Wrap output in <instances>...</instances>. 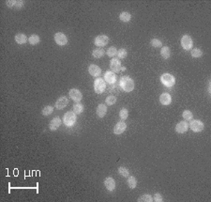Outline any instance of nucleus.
Returning <instances> with one entry per match:
<instances>
[{"mask_svg":"<svg viewBox=\"0 0 211 202\" xmlns=\"http://www.w3.org/2000/svg\"><path fill=\"white\" fill-rule=\"evenodd\" d=\"M106 89V82L102 78H97L94 82V90L96 93L101 94Z\"/></svg>","mask_w":211,"mask_h":202,"instance_id":"nucleus-4","label":"nucleus"},{"mask_svg":"<svg viewBox=\"0 0 211 202\" xmlns=\"http://www.w3.org/2000/svg\"><path fill=\"white\" fill-rule=\"evenodd\" d=\"M28 41H29V43H30L31 45H36V44L40 43V37H39L38 35L33 34V35H31V36L28 38Z\"/></svg>","mask_w":211,"mask_h":202,"instance_id":"nucleus-27","label":"nucleus"},{"mask_svg":"<svg viewBox=\"0 0 211 202\" xmlns=\"http://www.w3.org/2000/svg\"><path fill=\"white\" fill-rule=\"evenodd\" d=\"M189 129V124L187 123V121H181L178 122L176 126V132L177 133H185Z\"/></svg>","mask_w":211,"mask_h":202,"instance_id":"nucleus-14","label":"nucleus"},{"mask_svg":"<svg viewBox=\"0 0 211 202\" xmlns=\"http://www.w3.org/2000/svg\"><path fill=\"white\" fill-rule=\"evenodd\" d=\"M127 183H128V185H129V187L130 189H134L137 186V180H136L135 177H133V176H129V179L127 180Z\"/></svg>","mask_w":211,"mask_h":202,"instance_id":"nucleus-25","label":"nucleus"},{"mask_svg":"<svg viewBox=\"0 0 211 202\" xmlns=\"http://www.w3.org/2000/svg\"><path fill=\"white\" fill-rule=\"evenodd\" d=\"M88 73H89L92 76L98 77V76L101 75V68H100L99 66H97V65H95V64H91V65L88 67Z\"/></svg>","mask_w":211,"mask_h":202,"instance_id":"nucleus-13","label":"nucleus"},{"mask_svg":"<svg viewBox=\"0 0 211 202\" xmlns=\"http://www.w3.org/2000/svg\"><path fill=\"white\" fill-rule=\"evenodd\" d=\"M190 54H191V56H192V57H194V58H198V57H201V56H202L203 52H202L199 48H194V49H192V50H191Z\"/></svg>","mask_w":211,"mask_h":202,"instance_id":"nucleus-30","label":"nucleus"},{"mask_svg":"<svg viewBox=\"0 0 211 202\" xmlns=\"http://www.w3.org/2000/svg\"><path fill=\"white\" fill-rule=\"evenodd\" d=\"M104 81L108 84H114L116 81V75L114 72H106L104 75Z\"/></svg>","mask_w":211,"mask_h":202,"instance_id":"nucleus-17","label":"nucleus"},{"mask_svg":"<svg viewBox=\"0 0 211 202\" xmlns=\"http://www.w3.org/2000/svg\"><path fill=\"white\" fill-rule=\"evenodd\" d=\"M120 86L126 92H130L134 89V82L129 76H123L120 80Z\"/></svg>","mask_w":211,"mask_h":202,"instance_id":"nucleus-1","label":"nucleus"},{"mask_svg":"<svg viewBox=\"0 0 211 202\" xmlns=\"http://www.w3.org/2000/svg\"><path fill=\"white\" fill-rule=\"evenodd\" d=\"M118 173L119 175H121L122 177H125V178H128L129 176V171L128 168L124 167V166H120L118 168Z\"/></svg>","mask_w":211,"mask_h":202,"instance_id":"nucleus-29","label":"nucleus"},{"mask_svg":"<svg viewBox=\"0 0 211 202\" xmlns=\"http://www.w3.org/2000/svg\"><path fill=\"white\" fill-rule=\"evenodd\" d=\"M190 128L195 132H200L204 130V124L201 121V120H197V119H194V120H191L189 124Z\"/></svg>","mask_w":211,"mask_h":202,"instance_id":"nucleus-6","label":"nucleus"},{"mask_svg":"<svg viewBox=\"0 0 211 202\" xmlns=\"http://www.w3.org/2000/svg\"><path fill=\"white\" fill-rule=\"evenodd\" d=\"M106 55L110 57H114L117 55V50L115 47H110L107 51H106Z\"/></svg>","mask_w":211,"mask_h":202,"instance_id":"nucleus-32","label":"nucleus"},{"mask_svg":"<svg viewBox=\"0 0 211 202\" xmlns=\"http://www.w3.org/2000/svg\"><path fill=\"white\" fill-rule=\"evenodd\" d=\"M53 111H54V107L51 106V105H47V106H45L42 109V112L41 113H42L43 116H49V115H51L53 113Z\"/></svg>","mask_w":211,"mask_h":202,"instance_id":"nucleus-31","label":"nucleus"},{"mask_svg":"<svg viewBox=\"0 0 211 202\" xmlns=\"http://www.w3.org/2000/svg\"><path fill=\"white\" fill-rule=\"evenodd\" d=\"M104 55H105V51L103 49H101V48L94 49L93 52H92V55L95 58H101Z\"/></svg>","mask_w":211,"mask_h":202,"instance_id":"nucleus-22","label":"nucleus"},{"mask_svg":"<svg viewBox=\"0 0 211 202\" xmlns=\"http://www.w3.org/2000/svg\"><path fill=\"white\" fill-rule=\"evenodd\" d=\"M153 200L156 201V202H162L163 201V198H162V195L159 193L155 194L154 196H153Z\"/></svg>","mask_w":211,"mask_h":202,"instance_id":"nucleus-38","label":"nucleus"},{"mask_svg":"<svg viewBox=\"0 0 211 202\" xmlns=\"http://www.w3.org/2000/svg\"><path fill=\"white\" fill-rule=\"evenodd\" d=\"M110 68L112 70V72L114 73H119L121 71L122 65L119 61V59L117 58H112L110 61Z\"/></svg>","mask_w":211,"mask_h":202,"instance_id":"nucleus-10","label":"nucleus"},{"mask_svg":"<svg viewBox=\"0 0 211 202\" xmlns=\"http://www.w3.org/2000/svg\"><path fill=\"white\" fill-rule=\"evenodd\" d=\"M68 103V100L67 97L65 96H62L60 97L56 102H55V108L58 109V110H61V109H64Z\"/></svg>","mask_w":211,"mask_h":202,"instance_id":"nucleus-12","label":"nucleus"},{"mask_svg":"<svg viewBox=\"0 0 211 202\" xmlns=\"http://www.w3.org/2000/svg\"><path fill=\"white\" fill-rule=\"evenodd\" d=\"M119 18H120V20H121L122 22H124V23H128V22H129V21H130L131 16H130V14H129L128 12H121V13H120Z\"/></svg>","mask_w":211,"mask_h":202,"instance_id":"nucleus-26","label":"nucleus"},{"mask_svg":"<svg viewBox=\"0 0 211 202\" xmlns=\"http://www.w3.org/2000/svg\"><path fill=\"white\" fill-rule=\"evenodd\" d=\"M54 41L56 42V44L63 46L66 45L68 43V38L66 37V35L62 32H57L54 34Z\"/></svg>","mask_w":211,"mask_h":202,"instance_id":"nucleus-8","label":"nucleus"},{"mask_svg":"<svg viewBox=\"0 0 211 202\" xmlns=\"http://www.w3.org/2000/svg\"><path fill=\"white\" fill-rule=\"evenodd\" d=\"M15 41L18 44H25L27 41V37L23 33H19L15 36Z\"/></svg>","mask_w":211,"mask_h":202,"instance_id":"nucleus-21","label":"nucleus"},{"mask_svg":"<svg viewBox=\"0 0 211 202\" xmlns=\"http://www.w3.org/2000/svg\"><path fill=\"white\" fill-rule=\"evenodd\" d=\"M109 42V38L106 35H100L95 38L94 43L98 47H104L108 44Z\"/></svg>","mask_w":211,"mask_h":202,"instance_id":"nucleus-7","label":"nucleus"},{"mask_svg":"<svg viewBox=\"0 0 211 202\" xmlns=\"http://www.w3.org/2000/svg\"><path fill=\"white\" fill-rule=\"evenodd\" d=\"M161 55L164 58V59H168L171 55V50L169 47L165 46V47H162V50H161Z\"/></svg>","mask_w":211,"mask_h":202,"instance_id":"nucleus-23","label":"nucleus"},{"mask_svg":"<svg viewBox=\"0 0 211 202\" xmlns=\"http://www.w3.org/2000/svg\"><path fill=\"white\" fill-rule=\"evenodd\" d=\"M84 111V106L82 103H75L73 104V112L76 114V115H79V114H82Z\"/></svg>","mask_w":211,"mask_h":202,"instance_id":"nucleus-24","label":"nucleus"},{"mask_svg":"<svg viewBox=\"0 0 211 202\" xmlns=\"http://www.w3.org/2000/svg\"><path fill=\"white\" fill-rule=\"evenodd\" d=\"M138 202H143V201H146V202H152L153 201V197L150 195H144L142 196H140L138 199H137Z\"/></svg>","mask_w":211,"mask_h":202,"instance_id":"nucleus-28","label":"nucleus"},{"mask_svg":"<svg viewBox=\"0 0 211 202\" xmlns=\"http://www.w3.org/2000/svg\"><path fill=\"white\" fill-rule=\"evenodd\" d=\"M127 55H128L127 50L124 49V48H121V49H119V50L117 51V55H116L118 56V58L123 59V58H125V57L127 56Z\"/></svg>","mask_w":211,"mask_h":202,"instance_id":"nucleus-35","label":"nucleus"},{"mask_svg":"<svg viewBox=\"0 0 211 202\" xmlns=\"http://www.w3.org/2000/svg\"><path fill=\"white\" fill-rule=\"evenodd\" d=\"M160 102L162 105H169L172 103V97L169 93H162L160 96Z\"/></svg>","mask_w":211,"mask_h":202,"instance_id":"nucleus-19","label":"nucleus"},{"mask_svg":"<svg viewBox=\"0 0 211 202\" xmlns=\"http://www.w3.org/2000/svg\"><path fill=\"white\" fill-rule=\"evenodd\" d=\"M128 116H129V112H128V109L127 108H122L119 112V117L121 118V120H126L128 118Z\"/></svg>","mask_w":211,"mask_h":202,"instance_id":"nucleus-33","label":"nucleus"},{"mask_svg":"<svg viewBox=\"0 0 211 202\" xmlns=\"http://www.w3.org/2000/svg\"><path fill=\"white\" fill-rule=\"evenodd\" d=\"M193 42H192V39L190 38V36L189 35H184L181 39V46L184 50L189 51L192 48Z\"/></svg>","mask_w":211,"mask_h":202,"instance_id":"nucleus-5","label":"nucleus"},{"mask_svg":"<svg viewBox=\"0 0 211 202\" xmlns=\"http://www.w3.org/2000/svg\"><path fill=\"white\" fill-rule=\"evenodd\" d=\"M107 113V106L103 103L99 104V106L97 107V115L99 118H103Z\"/></svg>","mask_w":211,"mask_h":202,"instance_id":"nucleus-20","label":"nucleus"},{"mask_svg":"<svg viewBox=\"0 0 211 202\" xmlns=\"http://www.w3.org/2000/svg\"><path fill=\"white\" fill-rule=\"evenodd\" d=\"M63 122L68 127L73 126L76 122V114L73 111L67 112L63 117Z\"/></svg>","mask_w":211,"mask_h":202,"instance_id":"nucleus-2","label":"nucleus"},{"mask_svg":"<svg viewBox=\"0 0 211 202\" xmlns=\"http://www.w3.org/2000/svg\"><path fill=\"white\" fill-rule=\"evenodd\" d=\"M161 82L167 88H171L176 84V78L170 74H163L161 76Z\"/></svg>","mask_w":211,"mask_h":202,"instance_id":"nucleus-3","label":"nucleus"},{"mask_svg":"<svg viewBox=\"0 0 211 202\" xmlns=\"http://www.w3.org/2000/svg\"><path fill=\"white\" fill-rule=\"evenodd\" d=\"M182 117L184 118L185 120H191L192 118H193V115H192V113L190 110H185L182 113Z\"/></svg>","mask_w":211,"mask_h":202,"instance_id":"nucleus-34","label":"nucleus"},{"mask_svg":"<svg viewBox=\"0 0 211 202\" xmlns=\"http://www.w3.org/2000/svg\"><path fill=\"white\" fill-rule=\"evenodd\" d=\"M105 102H106V104L107 105H113V104H115L116 103V98L115 96L111 95V96H108L106 98Z\"/></svg>","mask_w":211,"mask_h":202,"instance_id":"nucleus-36","label":"nucleus"},{"mask_svg":"<svg viewBox=\"0 0 211 202\" xmlns=\"http://www.w3.org/2000/svg\"><path fill=\"white\" fill-rule=\"evenodd\" d=\"M60 125H61V118L58 117H55L50 121L49 128L51 131H56L60 127Z\"/></svg>","mask_w":211,"mask_h":202,"instance_id":"nucleus-15","label":"nucleus"},{"mask_svg":"<svg viewBox=\"0 0 211 202\" xmlns=\"http://www.w3.org/2000/svg\"><path fill=\"white\" fill-rule=\"evenodd\" d=\"M150 44H151V46H153V47H155V48L162 47V41H161L160 40H158V39H153V40H151Z\"/></svg>","mask_w":211,"mask_h":202,"instance_id":"nucleus-37","label":"nucleus"},{"mask_svg":"<svg viewBox=\"0 0 211 202\" xmlns=\"http://www.w3.org/2000/svg\"><path fill=\"white\" fill-rule=\"evenodd\" d=\"M68 94H69V97L76 103H79L83 99V95H82L81 91L77 89H72L69 90Z\"/></svg>","mask_w":211,"mask_h":202,"instance_id":"nucleus-9","label":"nucleus"},{"mask_svg":"<svg viewBox=\"0 0 211 202\" xmlns=\"http://www.w3.org/2000/svg\"><path fill=\"white\" fill-rule=\"evenodd\" d=\"M6 4L11 9H21L25 5V3L23 1H21V0H18V1H15V0H11V1H7Z\"/></svg>","mask_w":211,"mask_h":202,"instance_id":"nucleus-16","label":"nucleus"},{"mask_svg":"<svg viewBox=\"0 0 211 202\" xmlns=\"http://www.w3.org/2000/svg\"><path fill=\"white\" fill-rule=\"evenodd\" d=\"M126 129H127V124L124 122V120L118 121L115 124V128H114V133L115 134H117V136H118V134L123 133L126 131Z\"/></svg>","mask_w":211,"mask_h":202,"instance_id":"nucleus-11","label":"nucleus"},{"mask_svg":"<svg viewBox=\"0 0 211 202\" xmlns=\"http://www.w3.org/2000/svg\"><path fill=\"white\" fill-rule=\"evenodd\" d=\"M104 185L108 191H114L115 189V181L113 178L108 177L104 180Z\"/></svg>","mask_w":211,"mask_h":202,"instance_id":"nucleus-18","label":"nucleus"}]
</instances>
